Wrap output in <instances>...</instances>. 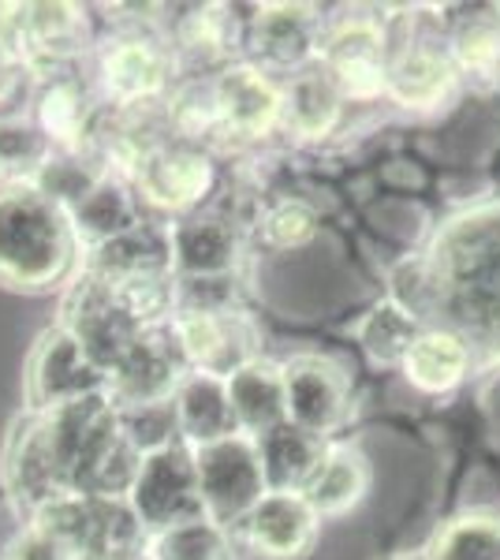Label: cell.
Instances as JSON below:
<instances>
[{
  "instance_id": "cell-24",
  "label": "cell",
  "mask_w": 500,
  "mask_h": 560,
  "mask_svg": "<svg viewBox=\"0 0 500 560\" xmlns=\"http://www.w3.org/2000/svg\"><path fill=\"white\" fill-rule=\"evenodd\" d=\"M258 456L269 490H303L306 478L314 475V467L322 464L325 445L314 433L299 430L292 422H280L277 430L258 438Z\"/></svg>"
},
{
  "instance_id": "cell-37",
  "label": "cell",
  "mask_w": 500,
  "mask_h": 560,
  "mask_svg": "<svg viewBox=\"0 0 500 560\" xmlns=\"http://www.w3.org/2000/svg\"><path fill=\"white\" fill-rule=\"evenodd\" d=\"M396 560H426V557H396Z\"/></svg>"
},
{
  "instance_id": "cell-25",
  "label": "cell",
  "mask_w": 500,
  "mask_h": 560,
  "mask_svg": "<svg viewBox=\"0 0 500 560\" xmlns=\"http://www.w3.org/2000/svg\"><path fill=\"white\" fill-rule=\"evenodd\" d=\"M340 90L333 86L322 65L303 68L284 90V128L295 131L299 139H325L340 120Z\"/></svg>"
},
{
  "instance_id": "cell-30",
  "label": "cell",
  "mask_w": 500,
  "mask_h": 560,
  "mask_svg": "<svg viewBox=\"0 0 500 560\" xmlns=\"http://www.w3.org/2000/svg\"><path fill=\"white\" fill-rule=\"evenodd\" d=\"M426 560H500V516H460L444 523L426 549Z\"/></svg>"
},
{
  "instance_id": "cell-11",
  "label": "cell",
  "mask_w": 500,
  "mask_h": 560,
  "mask_svg": "<svg viewBox=\"0 0 500 560\" xmlns=\"http://www.w3.org/2000/svg\"><path fill=\"white\" fill-rule=\"evenodd\" d=\"M322 516L299 490H266L261 501L243 516V541L266 560H299L311 553Z\"/></svg>"
},
{
  "instance_id": "cell-3",
  "label": "cell",
  "mask_w": 500,
  "mask_h": 560,
  "mask_svg": "<svg viewBox=\"0 0 500 560\" xmlns=\"http://www.w3.org/2000/svg\"><path fill=\"white\" fill-rule=\"evenodd\" d=\"M195 475L202 512L221 527L243 523V516L269 490L266 471H261L258 441L247 438V433H232L224 441L195 448Z\"/></svg>"
},
{
  "instance_id": "cell-15",
  "label": "cell",
  "mask_w": 500,
  "mask_h": 560,
  "mask_svg": "<svg viewBox=\"0 0 500 560\" xmlns=\"http://www.w3.org/2000/svg\"><path fill=\"white\" fill-rule=\"evenodd\" d=\"M4 475H8L12 493L20 497L31 512H38L53 497L68 493V478H63L57 445H53V430L42 411L15 430L12 445H8Z\"/></svg>"
},
{
  "instance_id": "cell-20",
  "label": "cell",
  "mask_w": 500,
  "mask_h": 560,
  "mask_svg": "<svg viewBox=\"0 0 500 560\" xmlns=\"http://www.w3.org/2000/svg\"><path fill=\"white\" fill-rule=\"evenodd\" d=\"M404 377L422 393H452L470 370V340L449 325H426L404 355Z\"/></svg>"
},
{
  "instance_id": "cell-14",
  "label": "cell",
  "mask_w": 500,
  "mask_h": 560,
  "mask_svg": "<svg viewBox=\"0 0 500 560\" xmlns=\"http://www.w3.org/2000/svg\"><path fill=\"white\" fill-rule=\"evenodd\" d=\"M172 75V57L158 38L127 34L108 42L102 52V83L116 105H150L165 94Z\"/></svg>"
},
{
  "instance_id": "cell-10",
  "label": "cell",
  "mask_w": 500,
  "mask_h": 560,
  "mask_svg": "<svg viewBox=\"0 0 500 560\" xmlns=\"http://www.w3.org/2000/svg\"><path fill=\"white\" fill-rule=\"evenodd\" d=\"M217 131L229 139H266L284 120V90L254 65H232L213 79Z\"/></svg>"
},
{
  "instance_id": "cell-2",
  "label": "cell",
  "mask_w": 500,
  "mask_h": 560,
  "mask_svg": "<svg viewBox=\"0 0 500 560\" xmlns=\"http://www.w3.org/2000/svg\"><path fill=\"white\" fill-rule=\"evenodd\" d=\"M79 236L60 202L31 179L0 187V284L42 292L75 266Z\"/></svg>"
},
{
  "instance_id": "cell-9",
  "label": "cell",
  "mask_w": 500,
  "mask_h": 560,
  "mask_svg": "<svg viewBox=\"0 0 500 560\" xmlns=\"http://www.w3.org/2000/svg\"><path fill=\"white\" fill-rule=\"evenodd\" d=\"M187 377V363L179 355L172 332L147 329L127 355L108 370L105 393L116 408H142V404H165L179 382Z\"/></svg>"
},
{
  "instance_id": "cell-5",
  "label": "cell",
  "mask_w": 500,
  "mask_h": 560,
  "mask_svg": "<svg viewBox=\"0 0 500 560\" xmlns=\"http://www.w3.org/2000/svg\"><path fill=\"white\" fill-rule=\"evenodd\" d=\"M388 60H393L388 38L370 15H354V20L333 26V34L322 38V52H317V65L333 79L340 97H354V102L385 94Z\"/></svg>"
},
{
  "instance_id": "cell-7",
  "label": "cell",
  "mask_w": 500,
  "mask_h": 560,
  "mask_svg": "<svg viewBox=\"0 0 500 560\" xmlns=\"http://www.w3.org/2000/svg\"><path fill=\"white\" fill-rule=\"evenodd\" d=\"M168 332L190 370L213 377H232L254 355V329L235 311H184L168 318Z\"/></svg>"
},
{
  "instance_id": "cell-26",
  "label": "cell",
  "mask_w": 500,
  "mask_h": 560,
  "mask_svg": "<svg viewBox=\"0 0 500 560\" xmlns=\"http://www.w3.org/2000/svg\"><path fill=\"white\" fill-rule=\"evenodd\" d=\"M449 52L460 75L493 83L500 71V8H470L452 23Z\"/></svg>"
},
{
  "instance_id": "cell-23",
  "label": "cell",
  "mask_w": 500,
  "mask_h": 560,
  "mask_svg": "<svg viewBox=\"0 0 500 560\" xmlns=\"http://www.w3.org/2000/svg\"><path fill=\"white\" fill-rule=\"evenodd\" d=\"M370 490V467L354 448H325L322 464L299 493L311 501L317 516H344Z\"/></svg>"
},
{
  "instance_id": "cell-8",
  "label": "cell",
  "mask_w": 500,
  "mask_h": 560,
  "mask_svg": "<svg viewBox=\"0 0 500 560\" xmlns=\"http://www.w3.org/2000/svg\"><path fill=\"white\" fill-rule=\"evenodd\" d=\"M280 370H284V411L292 427L325 441L348 422L351 382L340 366L322 355H295Z\"/></svg>"
},
{
  "instance_id": "cell-32",
  "label": "cell",
  "mask_w": 500,
  "mask_h": 560,
  "mask_svg": "<svg viewBox=\"0 0 500 560\" xmlns=\"http://www.w3.org/2000/svg\"><path fill=\"white\" fill-rule=\"evenodd\" d=\"M232 45V23L221 15V8H190L184 20L176 23V49L195 57L198 65L224 60Z\"/></svg>"
},
{
  "instance_id": "cell-36",
  "label": "cell",
  "mask_w": 500,
  "mask_h": 560,
  "mask_svg": "<svg viewBox=\"0 0 500 560\" xmlns=\"http://www.w3.org/2000/svg\"><path fill=\"white\" fill-rule=\"evenodd\" d=\"M23 60L15 57V49L0 38V108L12 102L15 94H20V83H23Z\"/></svg>"
},
{
  "instance_id": "cell-13",
  "label": "cell",
  "mask_w": 500,
  "mask_h": 560,
  "mask_svg": "<svg viewBox=\"0 0 500 560\" xmlns=\"http://www.w3.org/2000/svg\"><path fill=\"white\" fill-rule=\"evenodd\" d=\"M135 184H139L142 198L158 206V210L184 213L209 195V187H213V165L190 142H161L139 165Z\"/></svg>"
},
{
  "instance_id": "cell-31",
  "label": "cell",
  "mask_w": 500,
  "mask_h": 560,
  "mask_svg": "<svg viewBox=\"0 0 500 560\" xmlns=\"http://www.w3.org/2000/svg\"><path fill=\"white\" fill-rule=\"evenodd\" d=\"M418 332H422V325H418L415 314L407 306H399L396 300H385L367 314L359 337L377 363H404L407 348H411Z\"/></svg>"
},
{
  "instance_id": "cell-1",
  "label": "cell",
  "mask_w": 500,
  "mask_h": 560,
  "mask_svg": "<svg viewBox=\"0 0 500 560\" xmlns=\"http://www.w3.org/2000/svg\"><path fill=\"white\" fill-rule=\"evenodd\" d=\"M430 314L470 345L500 348V202L460 213L426 255Z\"/></svg>"
},
{
  "instance_id": "cell-17",
  "label": "cell",
  "mask_w": 500,
  "mask_h": 560,
  "mask_svg": "<svg viewBox=\"0 0 500 560\" xmlns=\"http://www.w3.org/2000/svg\"><path fill=\"white\" fill-rule=\"evenodd\" d=\"M456 65L452 52L438 42H415L393 52L388 60V83L385 94L404 108H433L449 97L456 86Z\"/></svg>"
},
{
  "instance_id": "cell-28",
  "label": "cell",
  "mask_w": 500,
  "mask_h": 560,
  "mask_svg": "<svg viewBox=\"0 0 500 560\" xmlns=\"http://www.w3.org/2000/svg\"><path fill=\"white\" fill-rule=\"evenodd\" d=\"M90 120H94V113H90L86 94L75 79H53L42 90L38 124L49 142H57L63 150H83L86 135H94L90 131Z\"/></svg>"
},
{
  "instance_id": "cell-4",
  "label": "cell",
  "mask_w": 500,
  "mask_h": 560,
  "mask_svg": "<svg viewBox=\"0 0 500 560\" xmlns=\"http://www.w3.org/2000/svg\"><path fill=\"white\" fill-rule=\"evenodd\" d=\"M127 504L139 516L147 535L184 523L202 512V497H198V475H195V448L176 441L158 453L142 456V467L135 475V486L127 493Z\"/></svg>"
},
{
  "instance_id": "cell-12",
  "label": "cell",
  "mask_w": 500,
  "mask_h": 560,
  "mask_svg": "<svg viewBox=\"0 0 500 560\" xmlns=\"http://www.w3.org/2000/svg\"><path fill=\"white\" fill-rule=\"evenodd\" d=\"M105 393V374L68 329H49L31 359V400L38 411Z\"/></svg>"
},
{
  "instance_id": "cell-34",
  "label": "cell",
  "mask_w": 500,
  "mask_h": 560,
  "mask_svg": "<svg viewBox=\"0 0 500 560\" xmlns=\"http://www.w3.org/2000/svg\"><path fill=\"white\" fill-rule=\"evenodd\" d=\"M314 229H317L314 210L303 202H292V198H288V202H277L266 217H261V240H266L272 250L303 247V243L314 240Z\"/></svg>"
},
{
  "instance_id": "cell-19",
  "label": "cell",
  "mask_w": 500,
  "mask_h": 560,
  "mask_svg": "<svg viewBox=\"0 0 500 560\" xmlns=\"http://www.w3.org/2000/svg\"><path fill=\"white\" fill-rule=\"evenodd\" d=\"M229 382V400L235 427L247 438H266L269 430H277L280 422H288L284 411V370L266 363V359H251L247 366H240Z\"/></svg>"
},
{
  "instance_id": "cell-16",
  "label": "cell",
  "mask_w": 500,
  "mask_h": 560,
  "mask_svg": "<svg viewBox=\"0 0 500 560\" xmlns=\"http://www.w3.org/2000/svg\"><path fill=\"white\" fill-rule=\"evenodd\" d=\"M247 45L266 68L303 71L322 52L317 15L303 4H266L254 15Z\"/></svg>"
},
{
  "instance_id": "cell-18",
  "label": "cell",
  "mask_w": 500,
  "mask_h": 560,
  "mask_svg": "<svg viewBox=\"0 0 500 560\" xmlns=\"http://www.w3.org/2000/svg\"><path fill=\"white\" fill-rule=\"evenodd\" d=\"M172 408H176L179 441L190 448L213 445V441H224V438H232V433H240L235 415H232V400H229V382H224V377L187 370V377L179 382L176 393H172Z\"/></svg>"
},
{
  "instance_id": "cell-21",
  "label": "cell",
  "mask_w": 500,
  "mask_h": 560,
  "mask_svg": "<svg viewBox=\"0 0 500 560\" xmlns=\"http://www.w3.org/2000/svg\"><path fill=\"white\" fill-rule=\"evenodd\" d=\"M86 273L120 284V280H139V277H172V243L168 232L161 229H139L124 232V236L97 243L90 247V269Z\"/></svg>"
},
{
  "instance_id": "cell-33",
  "label": "cell",
  "mask_w": 500,
  "mask_h": 560,
  "mask_svg": "<svg viewBox=\"0 0 500 560\" xmlns=\"http://www.w3.org/2000/svg\"><path fill=\"white\" fill-rule=\"evenodd\" d=\"M49 161V139L42 128H31L23 120L0 124V173H15V179L38 176V168Z\"/></svg>"
},
{
  "instance_id": "cell-22",
  "label": "cell",
  "mask_w": 500,
  "mask_h": 560,
  "mask_svg": "<svg viewBox=\"0 0 500 560\" xmlns=\"http://www.w3.org/2000/svg\"><path fill=\"white\" fill-rule=\"evenodd\" d=\"M172 243V269L184 277H232L240 258V236L221 217H195L168 229Z\"/></svg>"
},
{
  "instance_id": "cell-27",
  "label": "cell",
  "mask_w": 500,
  "mask_h": 560,
  "mask_svg": "<svg viewBox=\"0 0 500 560\" xmlns=\"http://www.w3.org/2000/svg\"><path fill=\"white\" fill-rule=\"evenodd\" d=\"M68 217H71V229H75L79 243L86 240L90 247L124 236V232H131L142 224L135 198L124 191V184H116V179H108V176L97 179V184L86 191L83 202H79Z\"/></svg>"
},
{
  "instance_id": "cell-29",
  "label": "cell",
  "mask_w": 500,
  "mask_h": 560,
  "mask_svg": "<svg viewBox=\"0 0 500 560\" xmlns=\"http://www.w3.org/2000/svg\"><path fill=\"white\" fill-rule=\"evenodd\" d=\"M150 560H232V535L209 516H195L158 530L147 541Z\"/></svg>"
},
{
  "instance_id": "cell-6",
  "label": "cell",
  "mask_w": 500,
  "mask_h": 560,
  "mask_svg": "<svg viewBox=\"0 0 500 560\" xmlns=\"http://www.w3.org/2000/svg\"><path fill=\"white\" fill-rule=\"evenodd\" d=\"M63 314H68L63 329L83 345V351L94 359V366L102 370L105 377H108V370L127 355V348L147 332L120 303H116L113 288H108L105 280H97L94 273H86L71 288Z\"/></svg>"
},
{
  "instance_id": "cell-35",
  "label": "cell",
  "mask_w": 500,
  "mask_h": 560,
  "mask_svg": "<svg viewBox=\"0 0 500 560\" xmlns=\"http://www.w3.org/2000/svg\"><path fill=\"white\" fill-rule=\"evenodd\" d=\"M8 560H79L75 553H71L63 541H57L53 535H45L42 527H26V535L15 538V546H12V557Z\"/></svg>"
}]
</instances>
